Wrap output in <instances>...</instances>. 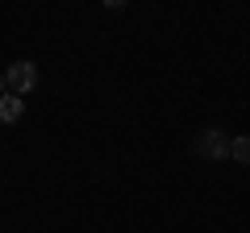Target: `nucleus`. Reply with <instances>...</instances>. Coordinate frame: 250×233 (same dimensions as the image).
Returning a JSON list of instances; mask_svg holds the SVG:
<instances>
[{
    "label": "nucleus",
    "instance_id": "nucleus-2",
    "mask_svg": "<svg viewBox=\"0 0 250 233\" xmlns=\"http://www.w3.org/2000/svg\"><path fill=\"white\" fill-rule=\"evenodd\" d=\"M4 88H9V96H25V92H34L38 88V67L29 63V58L4 67Z\"/></svg>",
    "mask_w": 250,
    "mask_h": 233
},
{
    "label": "nucleus",
    "instance_id": "nucleus-5",
    "mask_svg": "<svg viewBox=\"0 0 250 233\" xmlns=\"http://www.w3.org/2000/svg\"><path fill=\"white\" fill-rule=\"evenodd\" d=\"M4 92H9V88H4V71H0V96H4Z\"/></svg>",
    "mask_w": 250,
    "mask_h": 233
},
{
    "label": "nucleus",
    "instance_id": "nucleus-1",
    "mask_svg": "<svg viewBox=\"0 0 250 233\" xmlns=\"http://www.w3.org/2000/svg\"><path fill=\"white\" fill-rule=\"evenodd\" d=\"M229 137L221 134V129H200L196 137H192V150L200 154V158H208V162H225L229 158Z\"/></svg>",
    "mask_w": 250,
    "mask_h": 233
},
{
    "label": "nucleus",
    "instance_id": "nucleus-3",
    "mask_svg": "<svg viewBox=\"0 0 250 233\" xmlns=\"http://www.w3.org/2000/svg\"><path fill=\"white\" fill-rule=\"evenodd\" d=\"M21 113H25V100L4 92V96H0V121H4V125H13V121H21Z\"/></svg>",
    "mask_w": 250,
    "mask_h": 233
},
{
    "label": "nucleus",
    "instance_id": "nucleus-4",
    "mask_svg": "<svg viewBox=\"0 0 250 233\" xmlns=\"http://www.w3.org/2000/svg\"><path fill=\"white\" fill-rule=\"evenodd\" d=\"M229 158H233V162H242V167H250V134H238V137H233Z\"/></svg>",
    "mask_w": 250,
    "mask_h": 233
}]
</instances>
